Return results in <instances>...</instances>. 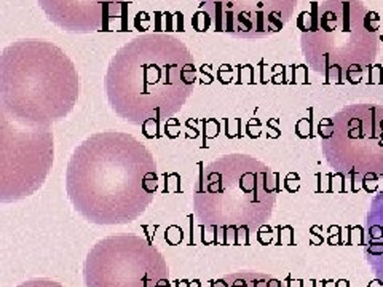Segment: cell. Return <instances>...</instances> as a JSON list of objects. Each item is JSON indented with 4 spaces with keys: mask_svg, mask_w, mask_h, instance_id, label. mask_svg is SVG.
Returning a JSON list of instances; mask_svg holds the SVG:
<instances>
[{
    "mask_svg": "<svg viewBox=\"0 0 383 287\" xmlns=\"http://www.w3.org/2000/svg\"><path fill=\"white\" fill-rule=\"evenodd\" d=\"M0 142V201L13 203L31 197L53 168L52 129L27 128L2 114Z\"/></svg>",
    "mask_w": 383,
    "mask_h": 287,
    "instance_id": "obj_7",
    "label": "cell"
},
{
    "mask_svg": "<svg viewBox=\"0 0 383 287\" xmlns=\"http://www.w3.org/2000/svg\"><path fill=\"white\" fill-rule=\"evenodd\" d=\"M18 287H64V285L48 278H35V279H29L23 284H19Z\"/></svg>",
    "mask_w": 383,
    "mask_h": 287,
    "instance_id": "obj_11",
    "label": "cell"
},
{
    "mask_svg": "<svg viewBox=\"0 0 383 287\" xmlns=\"http://www.w3.org/2000/svg\"><path fill=\"white\" fill-rule=\"evenodd\" d=\"M208 287H284L276 278L260 271H236L211 281Z\"/></svg>",
    "mask_w": 383,
    "mask_h": 287,
    "instance_id": "obj_10",
    "label": "cell"
},
{
    "mask_svg": "<svg viewBox=\"0 0 383 287\" xmlns=\"http://www.w3.org/2000/svg\"><path fill=\"white\" fill-rule=\"evenodd\" d=\"M83 281L85 287H169V266L147 238L118 234L89 249Z\"/></svg>",
    "mask_w": 383,
    "mask_h": 287,
    "instance_id": "obj_6",
    "label": "cell"
},
{
    "mask_svg": "<svg viewBox=\"0 0 383 287\" xmlns=\"http://www.w3.org/2000/svg\"><path fill=\"white\" fill-rule=\"evenodd\" d=\"M157 188L154 153L128 132L91 134L75 147L67 163V197L74 209L94 225L137 220Z\"/></svg>",
    "mask_w": 383,
    "mask_h": 287,
    "instance_id": "obj_1",
    "label": "cell"
},
{
    "mask_svg": "<svg viewBox=\"0 0 383 287\" xmlns=\"http://www.w3.org/2000/svg\"><path fill=\"white\" fill-rule=\"evenodd\" d=\"M45 16L61 30L89 34L106 30L125 0H37Z\"/></svg>",
    "mask_w": 383,
    "mask_h": 287,
    "instance_id": "obj_9",
    "label": "cell"
},
{
    "mask_svg": "<svg viewBox=\"0 0 383 287\" xmlns=\"http://www.w3.org/2000/svg\"><path fill=\"white\" fill-rule=\"evenodd\" d=\"M369 234L372 240L383 238V227H380V225H372V227H369Z\"/></svg>",
    "mask_w": 383,
    "mask_h": 287,
    "instance_id": "obj_14",
    "label": "cell"
},
{
    "mask_svg": "<svg viewBox=\"0 0 383 287\" xmlns=\"http://www.w3.org/2000/svg\"><path fill=\"white\" fill-rule=\"evenodd\" d=\"M297 0H200L216 32L238 38H262L279 32Z\"/></svg>",
    "mask_w": 383,
    "mask_h": 287,
    "instance_id": "obj_8",
    "label": "cell"
},
{
    "mask_svg": "<svg viewBox=\"0 0 383 287\" xmlns=\"http://www.w3.org/2000/svg\"><path fill=\"white\" fill-rule=\"evenodd\" d=\"M197 66L188 46L166 32L137 35L120 46L107 66L109 106L131 123L171 118L194 94Z\"/></svg>",
    "mask_w": 383,
    "mask_h": 287,
    "instance_id": "obj_2",
    "label": "cell"
},
{
    "mask_svg": "<svg viewBox=\"0 0 383 287\" xmlns=\"http://www.w3.org/2000/svg\"><path fill=\"white\" fill-rule=\"evenodd\" d=\"M367 252L372 255H381L383 254V243H370L367 246Z\"/></svg>",
    "mask_w": 383,
    "mask_h": 287,
    "instance_id": "obj_15",
    "label": "cell"
},
{
    "mask_svg": "<svg viewBox=\"0 0 383 287\" xmlns=\"http://www.w3.org/2000/svg\"><path fill=\"white\" fill-rule=\"evenodd\" d=\"M378 129H380V132L383 134V118H380V120H378Z\"/></svg>",
    "mask_w": 383,
    "mask_h": 287,
    "instance_id": "obj_17",
    "label": "cell"
},
{
    "mask_svg": "<svg viewBox=\"0 0 383 287\" xmlns=\"http://www.w3.org/2000/svg\"><path fill=\"white\" fill-rule=\"evenodd\" d=\"M78 72L63 48L42 38L10 43L0 56L2 114L27 128H50L74 110Z\"/></svg>",
    "mask_w": 383,
    "mask_h": 287,
    "instance_id": "obj_3",
    "label": "cell"
},
{
    "mask_svg": "<svg viewBox=\"0 0 383 287\" xmlns=\"http://www.w3.org/2000/svg\"><path fill=\"white\" fill-rule=\"evenodd\" d=\"M318 131L322 139H329L332 134H334V121H332L330 118H324L319 125H318Z\"/></svg>",
    "mask_w": 383,
    "mask_h": 287,
    "instance_id": "obj_13",
    "label": "cell"
},
{
    "mask_svg": "<svg viewBox=\"0 0 383 287\" xmlns=\"http://www.w3.org/2000/svg\"><path fill=\"white\" fill-rule=\"evenodd\" d=\"M377 144H378V147H381V149H383V134L380 136V139L377 140Z\"/></svg>",
    "mask_w": 383,
    "mask_h": 287,
    "instance_id": "obj_18",
    "label": "cell"
},
{
    "mask_svg": "<svg viewBox=\"0 0 383 287\" xmlns=\"http://www.w3.org/2000/svg\"><path fill=\"white\" fill-rule=\"evenodd\" d=\"M380 83H383V72H381V77H380Z\"/></svg>",
    "mask_w": 383,
    "mask_h": 287,
    "instance_id": "obj_19",
    "label": "cell"
},
{
    "mask_svg": "<svg viewBox=\"0 0 383 287\" xmlns=\"http://www.w3.org/2000/svg\"><path fill=\"white\" fill-rule=\"evenodd\" d=\"M302 27V51L310 67L327 83H358L372 67L380 18L359 0H324L313 5Z\"/></svg>",
    "mask_w": 383,
    "mask_h": 287,
    "instance_id": "obj_5",
    "label": "cell"
},
{
    "mask_svg": "<svg viewBox=\"0 0 383 287\" xmlns=\"http://www.w3.org/2000/svg\"><path fill=\"white\" fill-rule=\"evenodd\" d=\"M369 287H383V282L378 281V279H375V281H372V282L369 284Z\"/></svg>",
    "mask_w": 383,
    "mask_h": 287,
    "instance_id": "obj_16",
    "label": "cell"
},
{
    "mask_svg": "<svg viewBox=\"0 0 383 287\" xmlns=\"http://www.w3.org/2000/svg\"><path fill=\"white\" fill-rule=\"evenodd\" d=\"M278 174L254 157L224 155L201 168L194 190L198 222L208 228L254 231L271 215Z\"/></svg>",
    "mask_w": 383,
    "mask_h": 287,
    "instance_id": "obj_4",
    "label": "cell"
},
{
    "mask_svg": "<svg viewBox=\"0 0 383 287\" xmlns=\"http://www.w3.org/2000/svg\"><path fill=\"white\" fill-rule=\"evenodd\" d=\"M362 187H364L366 192L372 193L375 192L378 187V180H377V174L375 172H366L362 176Z\"/></svg>",
    "mask_w": 383,
    "mask_h": 287,
    "instance_id": "obj_12",
    "label": "cell"
}]
</instances>
